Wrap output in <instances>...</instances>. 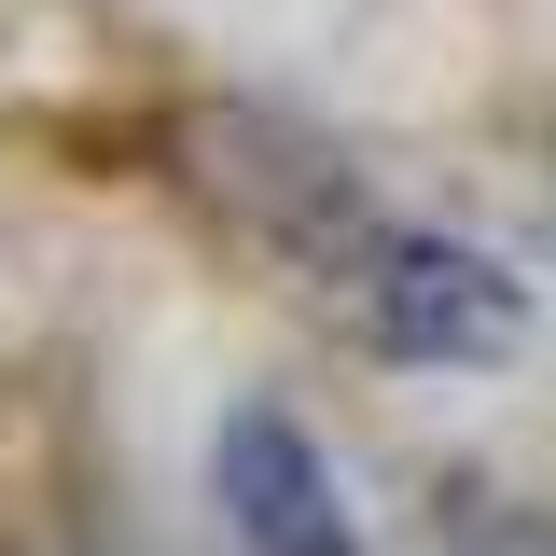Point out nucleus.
I'll use <instances>...</instances> for the list:
<instances>
[{
    "mask_svg": "<svg viewBox=\"0 0 556 556\" xmlns=\"http://www.w3.org/2000/svg\"><path fill=\"white\" fill-rule=\"evenodd\" d=\"M208 195L237 208L320 306H348V334L390 348V362L473 376V362H501V348L529 334V278L501 265L486 237H445V223L376 208L348 181V153H320L306 126L223 112V126H208Z\"/></svg>",
    "mask_w": 556,
    "mask_h": 556,
    "instance_id": "f257e3e1",
    "label": "nucleus"
},
{
    "mask_svg": "<svg viewBox=\"0 0 556 556\" xmlns=\"http://www.w3.org/2000/svg\"><path fill=\"white\" fill-rule=\"evenodd\" d=\"M208 515H223L237 556H376L334 445L292 404H223L208 417Z\"/></svg>",
    "mask_w": 556,
    "mask_h": 556,
    "instance_id": "f03ea898",
    "label": "nucleus"
},
{
    "mask_svg": "<svg viewBox=\"0 0 556 556\" xmlns=\"http://www.w3.org/2000/svg\"><path fill=\"white\" fill-rule=\"evenodd\" d=\"M459 556H556V515H486Z\"/></svg>",
    "mask_w": 556,
    "mask_h": 556,
    "instance_id": "7ed1b4c3",
    "label": "nucleus"
}]
</instances>
